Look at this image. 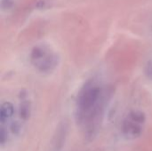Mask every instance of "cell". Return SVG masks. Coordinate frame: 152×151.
Returning <instances> with one entry per match:
<instances>
[{
  "mask_svg": "<svg viewBox=\"0 0 152 151\" xmlns=\"http://www.w3.org/2000/svg\"><path fill=\"white\" fill-rule=\"evenodd\" d=\"M30 61L33 66L41 72L52 71L58 63L56 54L45 45L35 46L30 54Z\"/></svg>",
  "mask_w": 152,
  "mask_h": 151,
  "instance_id": "7a4b0ae2",
  "label": "cell"
},
{
  "mask_svg": "<svg viewBox=\"0 0 152 151\" xmlns=\"http://www.w3.org/2000/svg\"><path fill=\"white\" fill-rule=\"evenodd\" d=\"M19 115L21 120H27L30 115V104L28 101H22L20 104L19 108Z\"/></svg>",
  "mask_w": 152,
  "mask_h": 151,
  "instance_id": "5b68a950",
  "label": "cell"
},
{
  "mask_svg": "<svg viewBox=\"0 0 152 151\" xmlns=\"http://www.w3.org/2000/svg\"><path fill=\"white\" fill-rule=\"evenodd\" d=\"M14 113V108L13 105L11 102H4L0 110V121L2 124L9 120Z\"/></svg>",
  "mask_w": 152,
  "mask_h": 151,
  "instance_id": "277c9868",
  "label": "cell"
},
{
  "mask_svg": "<svg viewBox=\"0 0 152 151\" xmlns=\"http://www.w3.org/2000/svg\"><path fill=\"white\" fill-rule=\"evenodd\" d=\"M102 94L101 87L91 81L84 85L78 94L77 102V121L89 129L94 128V125L101 113Z\"/></svg>",
  "mask_w": 152,
  "mask_h": 151,
  "instance_id": "6da1fadb",
  "label": "cell"
},
{
  "mask_svg": "<svg viewBox=\"0 0 152 151\" xmlns=\"http://www.w3.org/2000/svg\"><path fill=\"white\" fill-rule=\"evenodd\" d=\"M13 4V0H2L1 1V5H2V9H6L8 10L9 8H11Z\"/></svg>",
  "mask_w": 152,
  "mask_h": 151,
  "instance_id": "8992f818",
  "label": "cell"
},
{
  "mask_svg": "<svg viewBox=\"0 0 152 151\" xmlns=\"http://www.w3.org/2000/svg\"><path fill=\"white\" fill-rule=\"evenodd\" d=\"M145 123V115L142 111H133L124 120L122 131L124 135L128 139L139 137L143 130Z\"/></svg>",
  "mask_w": 152,
  "mask_h": 151,
  "instance_id": "3957f363",
  "label": "cell"
}]
</instances>
